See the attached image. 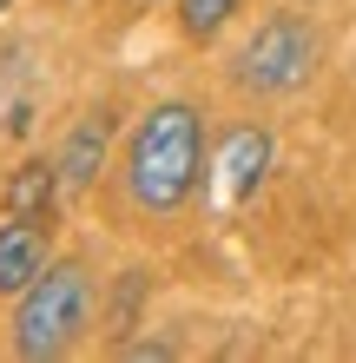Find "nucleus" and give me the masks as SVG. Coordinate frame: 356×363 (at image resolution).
<instances>
[{"instance_id": "1", "label": "nucleus", "mask_w": 356, "mask_h": 363, "mask_svg": "<svg viewBox=\"0 0 356 363\" xmlns=\"http://www.w3.org/2000/svg\"><path fill=\"white\" fill-rule=\"evenodd\" d=\"M205 165V125L185 99H165L139 119L132 145H125V191L139 211H178L198 191Z\"/></svg>"}, {"instance_id": "5", "label": "nucleus", "mask_w": 356, "mask_h": 363, "mask_svg": "<svg viewBox=\"0 0 356 363\" xmlns=\"http://www.w3.org/2000/svg\"><path fill=\"white\" fill-rule=\"evenodd\" d=\"M270 165V133L258 125H238L231 139H224V159H218V199H251Z\"/></svg>"}, {"instance_id": "6", "label": "nucleus", "mask_w": 356, "mask_h": 363, "mask_svg": "<svg viewBox=\"0 0 356 363\" xmlns=\"http://www.w3.org/2000/svg\"><path fill=\"white\" fill-rule=\"evenodd\" d=\"M106 139H113L106 113H93V119L73 125L67 152H59V179H67V191H86V185L99 179V165H106Z\"/></svg>"}, {"instance_id": "3", "label": "nucleus", "mask_w": 356, "mask_h": 363, "mask_svg": "<svg viewBox=\"0 0 356 363\" xmlns=\"http://www.w3.org/2000/svg\"><path fill=\"white\" fill-rule=\"evenodd\" d=\"M310 67H317V33L297 13H270L238 53V79L251 93H290L310 79Z\"/></svg>"}, {"instance_id": "8", "label": "nucleus", "mask_w": 356, "mask_h": 363, "mask_svg": "<svg viewBox=\"0 0 356 363\" xmlns=\"http://www.w3.org/2000/svg\"><path fill=\"white\" fill-rule=\"evenodd\" d=\"M231 13H238V0H178V27L192 40H212Z\"/></svg>"}, {"instance_id": "2", "label": "nucleus", "mask_w": 356, "mask_h": 363, "mask_svg": "<svg viewBox=\"0 0 356 363\" xmlns=\"http://www.w3.org/2000/svg\"><path fill=\"white\" fill-rule=\"evenodd\" d=\"M86 304H93V284L79 264H53L40 271L13 304V350L20 357H59L86 330Z\"/></svg>"}, {"instance_id": "4", "label": "nucleus", "mask_w": 356, "mask_h": 363, "mask_svg": "<svg viewBox=\"0 0 356 363\" xmlns=\"http://www.w3.org/2000/svg\"><path fill=\"white\" fill-rule=\"evenodd\" d=\"M40 271H47V231L33 218H7L0 225V291L20 297Z\"/></svg>"}, {"instance_id": "9", "label": "nucleus", "mask_w": 356, "mask_h": 363, "mask_svg": "<svg viewBox=\"0 0 356 363\" xmlns=\"http://www.w3.org/2000/svg\"><path fill=\"white\" fill-rule=\"evenodd\" d=\"M7 7H13V0H0V13H7Z\"/></svg>"}, {"instance_id": "7", "label": "nucleus", "mask_w": 356, "mask_h": 363, "mask_svg": "<svg viewBox=\"0 0 356 363\" xmlns=\"http://www.w3.org/2000/svg\"><path fill=\"white\" fill-rule=\"evenodd\" d=\"M59 185H67V179H59V165H20V172H13V185H7V218H47V211H53V199H59Z\"/></svg>"}]
</instances>
